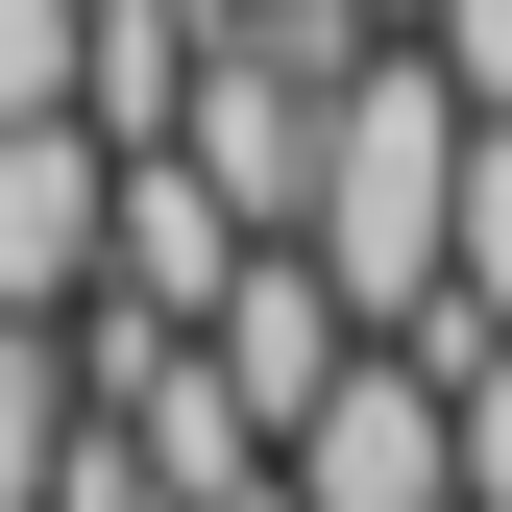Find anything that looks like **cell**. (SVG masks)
I'll use <instances>...</instances> for the list:
<instances>
[{"label": "cell", "mask_w": 512, "mask_h": 512, "mask_svg": "<svg viewBox=\"0 0 512 512\" xmlns=\"http://www.w3.org/2000/svg\"><path fill=\"white\" fill-rule=\"evenodd\" d=\"M439 196H464V74L366 25L342 98H317V196H293V244L342 269L366 342H464V293H439Z\"/></svg>", "instance_id": "6da1fadb"}, {"label": "cell", "mask_w": 512, "mask_h": 512, "mask_svg": "<svg viewBox=\"0 0 512 512\" xmlns=\"http://www.w3.org/2000/svg\"><path fill=\"white\" fill-rule=\"evenodd\" d=\"M269 512H464V439H439V342H342L269 415Z\"/></svg>", "instance_id": "7a4b0ae2"}, {"label": "cell", "mask_w": 512, "mask_h": 512, "mask_svg": "<svg viewBox=\"0 0 512 512\" xmlns=\"http://www.w3.org/2000/svg\"><path fill=\"white\" fill-rule=\"evenodd\" d=\"M74 293H98V122L25 98L0 122V317H74Z\"/></svg>", "instance_id": "3957f363"}, {"label": "cell", "mask_w": 512, "mask_h": 512, "mask_svg": "<svg viewBox=\"0 0 512 512\" xmlns=\"http://www.w3.org/2000/svg\"><path fill=\"white\" fill-rule=\"evenodd\" d=\"M74 464V317H0V512H49Z\"/></svg>", "instance_id": "277c9868"}, {"label": "cell", "mask_w": 512, "mask_h": 512, "mask_svg": "<svg viewBox=\"0 0 512 512\" xmlns=\"http://www.w3.org/2000/svg\"><path fill=\"white\" fill-rule=\"evenodd\" d=\"M439 293L512 317V98H464V196H439Z\"/></svg>", "instance_id": "5b68a950"}, {"label": "cell", "mask_w": 512, "mask_h": 512, "mask_svg": "<svg viewBox=\"0 0 512 512\" xmlns=\"http://www.w3.org/2000/svg\"><path fill=\"white\" fill-rule=\"evenodd\" d=\"M415 49H439L464 98H512V0H415Z\"/></svg>", "instance_id": "8992f818"}, {"label": "cell", "mask_w": 512, "mask_h": 512, "mask_svg": "<svg viewBox=\"0 0 512 512\" xmlns=\"http://www.w3.org/2000/svg\"><path fill=\"white\" fill-rule=\"evenodd\" d=\"M366 25H415V0H366Z\"/></svg>", "instance_id": "52a82bcc"}]
</instances>
